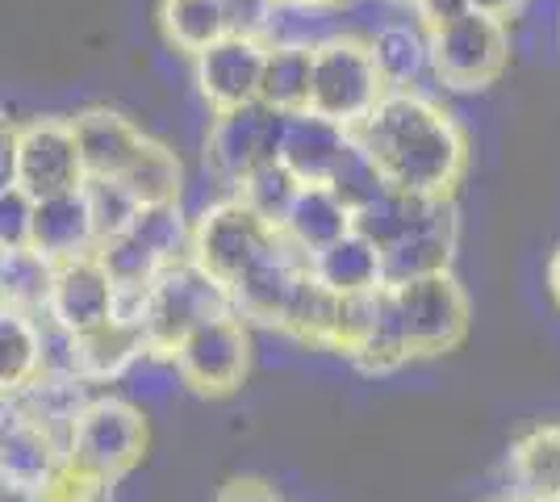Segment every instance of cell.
<instances>
[{
	"mask_svg": "<svg viewBox=\"0 0 560 502\" xmlns=\"http://www.w3.org/2000/svg\"><path fill=\"white\" fill-rule=\"evenodd\" d=\"M351 135L369 151L381 180L410 197H452L468 172L460 121L415 89L389 93Z\"/></svg>",
	"mask_w": 560,
	"mask_h": 502,
	"instance_id": "cell-1",
	"label": "cell"
},
{
	"mask_svg": "<svg viewBox=\"0 0 560 502\" xmlns=\"http://www.w3.org/2000/svg\"><path fill=\"white\" fill-rule=\"evenodd\" d=\"M226 311H234L231 289L213 281L210 272L192 260L167 268L155 285L121 289V297H117V314L147 331V352L155 360H172L176 348L206 318H218Z\"/></svg>",
	"mask_w": 560,
	"mask_h": 502,
	"instance_id": "cell-2",
	"label": "cell"
},
{
	"mask_svg": "<svg viewBox=\"0 0 560 502\" xmlns=\"http://www.w3.org/2000/svg\"><path fill=\"white\" fill-rule=\"evenodd\" d=\"M89 172L71 118H30L4 130V185H18L34 201L84 189Z\"/></svg>",
	"mask_w": 560,
	"mask_h": 502,
	"instance_id": "cell-3",
	"label": "cell"
},
{
	"mask_svg": "<svg viewBox=\"0 0 560 502\" xmlns=\"http://www.w3.org/2000/svg\"><path fill=\"white\" fill-rule=\"evenodd\" d=\"M385 96H389V84L376 68L369 38L327 34L314 47V84H310V109L314 114L355 130Z\"/></svg>",
	"mask_w": 560,
	"mask_h": 502,
	"instance_id": "cell-4",
	"label": "cell"
},
{
	"mask_svg": "<svg viewBox=\"0 0 560 502\" xmlns=\"http://www.w3.org/2000/svg\"><path fill=\"white\" fill-rule=\"evenodd\" d=\"M101 264L109 268L117 289H147L164 277L167 268L192 260V226L176 206H142L135 222L96 247Z\"/></svg>",
	"mask_w": 560,
	"mask_h": 502,
	"instance_id": "cell-5",
	"label": "cell"
},
{
	"mask_svg": "<svg viewBox=\"0 0 560 502\" xmlns=\"http://www.w3.org/2000/svg\"><path fill=\"white\" fill-rule=\"evenodd\" d=\"M431 34V72L456 93L490 89L511 63V25L490 13L465 9L440 25H427Z\"/></svg>",
	"mask_w": 560,
	"mask_h": 502,
	"instance_id": "cell-6",
	"label": "cell"
},
{
	"mask_svg": "<svg viewBox=\"0 0 560 502\" xmlns=\"http://www.w3.org/2000/svg\"><path fill=\"white\" fill-rule=\"evenodd\" d=\"M389 306L410 357H444L468 335V293L447 272L389 285Z\"/></svg>",
	"mask_w": 560,
	"mask_h": 502,
	"instance_id": "cell-7",
	"label": "cell"
},
{
	"mask_svg": "<svg viewBox=\"0 0 560 502\" xmlns=\"http://www.w3.org/2000/svg\"><path fill=\"white\" fill-rule=\"evenodd\" d=\"M280 240V226L259 218L243 197H222L192 222V264L231 289Z\"/></svg>",
	"mask_w": 560,
	"mask_h": 502,
	"instance_id": "cell-8",
	"label": "cell"
},
{
	"mask_svg": "<svg viewBox=\"0 0 560 502\" xmlns=\"http://www.w3.org/2000/svg\"><path fill=\"white\" fill-rule=\"evenodd\" d=\"M147 419L126 398H93L68 435V460L96 478H126L147 453Z\"/></svg>",
	"mask_w": 560,
	"mask_h": 502,
	"instance_id": "cell-9",
	"label": "cell"
},
{
	"mask_svg": "<svg viewBox=\"0 0 560 502\" xmlns=\"http://www.w3.org/2000/svg\"><path fill=\"white\" fill-rule=\"evenodd\" d=\"M172 369L192 394L231 398L234 389L247 382V369H252V335L243 327V314L226 311L218 318H206L176 348Z\"/></svg>",
	"mask_w": 560,
	"mask_h": 502,
	"instance_id": "cell-10",
	"label": "cell"
},
{
	"mask_svg": "<svg viewBox=\"0 0 560 502\" xmlns=\"http://www.w3.org/2000/svg\"><path fill=\"white\" fill-rule=\"evenodd\" d=\"M310 281H314L310 256H305L302 247H293V243L284 240V231H280V240L231 285V306L243 318H256L264 327L284 331V323H289L293 306L302 302Z\"/></svg>",
	"mask_w": 560,
	"mask_h": 502,
	"instance_id": "cell-11",
	"label": "cell"
},
{
	"mask_svg": "<svg viewBox=\"0 0 560 502\" xmlns=\"http://www.w3.org/2000/svg\"><path fill=\"white\" fill-rule=\"evenodd\" d=\"M280 130H284V114L264 101L231 114H213L210 135H206V164L234 189L256 167L280 160Z\"/></svg>",
	"mask_w": 560,
	"mask_h": 502,
	"instance_id": "cell-12",
	"label": "cell"
},
{
	"mask_svg": "<svg viewBox=\"0 0 560 502\" xmlns=\"http://www.w3.org/2000/svg\"><path fill=\"white\" fill-rule=\"evenodd\" d=\"M192 63H197V89L206 96V105H210L213 114H231V109H243V105H256L259 101L268 43L226 34L222 43L201 50Z\"/></svg>",
	"mask_w": 560,
	"mask_h": 502,
	"instance_id": "cell-13",
	"label": "cell"
},
{
	"mask_svg": "<svg viewBox=\"0 0 560 502\" xmlns=\"http://www.w3.org/2000/svg\"><path fill=\"white\" fill-rule=\"evenodd\" d=\"M117 297H121V289L109 277V268L101 264V256H80V260L55 268L47 318L68 335L93 331L117 314Z\"/></svg>",
	"mask_w": 560,
	"mask_h": 502,
	"instance_id": "cell-14",
	"label": "cell"
},
{
	"mask_svg": "<svg viewBox=\"0 0 560 502\" xmlns=\"http://www.w3.org/2000/svg\"><path fill=\"white\" fill-rule=\"evenodd\" d=\"M456 240H460V222H456V210H452V197L427 201L422 214L410 222V231L381 252L385 285H401V281L431 277V272H447V264L456 256Z\"/></svg>",
	"mask_w": 560,
	"mask_h": 502,
	"instance_id": "cell-15",
	"label": "cell"
},
{
	"mask_svg": "<svg viewBox=\"0 0 560 502\" xmlns=\"http://www.w3.org/2000/svg\"><path fill=\"white\" fill-rule=\"evenodd\" d=\"M351 143H355V135H351L348 126L323 118V114H314V109L284 114L280 164L289 167L302 185H330V176L339 172Z\"/></svg>",
	"mask_w": 560,
	"mask_h": 502,
	"instance_id": "cell-16",
	"label": "cell"
},
{
	"mask_svg": "<svg viewBox=\"0 0 560 502\" xmlns=\"http://www.w3.org/2000/svg\"><path fill=\"white\" fill-rule=\"evenodd\" d=\"M30 247L43 252L50 264H68L80 256H96L101 231L89 189H71L59 197L34 201V222H30Z\"/></svg>",
	"mask_w": 560,
	"mask_h": 502,
	"instance_id": "cell-17",
	"label": "cell"
},
{
	"mask_svg": "<svg viewBox=\"0 0 560 502\" xmlns=\"http://www.w3.org/2000/svg\"><path fill=\"white\" fill-rule=\"evenodd\" d=\"M142 357H151L147 331L121 314H114L109 323H101L93 331L68 335V369L89 385L126 377Z\"/></svg>",
	"mask_w": 560,
	"mask_h": 502,
	"instance_id": "cell-18",
	"label": "cell"
},
{
	"mask_svg": "<svg viewBox=\"0 0 560 502\" xmlns=\"http://www.w3.org/2000/svg\"><path fill=\"white\" fill-rule=\"evenodd\" d=\"M75 139H80V155H84V172L89 180H121L130 164L142 155L147 135L135 121L117 109H80L75 118Z\"/></svg>",
	"mask_w": 560,
	"mask_h": 502,
	"instance_id": "cell-19",
	"label": "cell"
},
{
	"mask_svg": "<svg viewBox=\"0 0 560 502\" xmlns=\"http://www.w3.org/2000/svg\"><path fill=\"white\" fill-rule=\"evenodd\" d=\"M68 465V440H59L43 423L4 407V440H0V469L4 486H38L47 490Z\"/></svg>",
	"mask_w": 560,
	"mask_h": 502,
	"instance_id": "cell-20",
	"label": "cell"
},
{
	"mask_svg": "<svg viewBox=\"0 0 560 502\" xmlns=\"http://www.w3.org/2000/svg\"><path fill=\"white\" fill-rule=\"evenodd\" d=\"M310 272L323 289L335 297H360V293H376L385 289V260L373 240H364L360 231H351L343 240L310 256Z\"/></svg>",
	"mask_w": 560,
	"mask_h": 502,
	"instance_id": "cell-21",
	"label": "cell"
},
{
	"mask_svg": "<svg viewBox=\"0 0 560 502\" xmlns=\"http://www.w3.org/2000/svg\"><path fill=\"white\" fill-rule=\"evenodd\" d=\"M50 364V331L47 318L38 323V314L4 306L0 314V382L4 398L22 394L30 382H38Z\"/></svg>",
	"mask_w": 560,
	"mask_h": 502,
	"instance_id": "cell-22",
	"label": "cell"
},
{
	"mask_svg": "<svg viewBox=\"0 0 560 502\" xmlns=\"http://www.w3.org/2000/svg\"><path fill=\"white\" fill-rule=\"evenodd\" d=\"M280 231H284V240L293 243V247H302L305 256H314V252H323L335 240H343V235L355 231V210L330 185H302L289 218L280 222Z\"/></svg>",
	"mask_w": 560,
	"mask_h": 502,
	"instance_id": "cell-23",
	"label": "cell"
},
{
	"mask_svg": "<svg viewBox=\"0 0 560 502\" xmlns=\"http://www.w3.org/2000/svg\"><path fill=\"white\" fill-rule=\"evenodd\" d=\"M310 84H314V43H268L264 63V89L259 101L277 114H302L310 109Z\"/></svg>",
	"mask_w": 560,
	"mask_h": 502,
	"instance_id": "cell-24",
	"label": "cell"
},
{
	"mask_svg": "<svg viewBox=\"0 0 560 502\" xmlns=\"http://www.w3.org/2000/svg\"><path fill=\"white\" fill-rule=\"evenodd\" d=\"M369 47H373V59L389 93L415 89V80L431 72V34L422 22H385L369 38Z\"/></svg>",
	"mask_w": 560,
	"mask_h": 502,
	"instance_id": "cell-25",
	"label": "cell"
},
{
	"mask_svg": "<svg viewBox=\"0 0 560 502\" xmlns=\"http://www.w3.org/2000/svg\"><path fill=\"white\" fill-rule=\"evenodd\" d=\"M511 478L523 502H560V423L527 431L514 444Z\"/></svg>",
	"mask_w": 560,
	"mask_h": 502,
	"instance_id": "cell-26",
	"label": "cell"
},
{
	"mask_svg": "<svg viewBox=\"0 0 560 502\" xmlns=\"http://www.w3.org/2000/svg\"><path fill=\"white\" fill-rule=\"evenodd\" d=\"M160 25H164L167 47L197 59L201 50L226 38V4L222 0H164Z\"/></svg>",
	"mask_w": 560,
	"mask_h": 502,
	"instance_id": "cell-27",
	"label": "cell"
},
{
	"mask_svg": "<svg viewBox=\"0 0 560 502\" xmlns=\"http://www.w3.org/2000/svg\"><path fill=\"white\" fill-rule=\"evenodd\" d=\"M121 185L139 197V206H176L185 192V164L167 143L147 139L142 155L121 176Z\"/></svg>",
	"mask_w": 560,
	"mask_h": 502,
	"instance_id": "cell-28",
	"label": "cell"
},
{
	"mask_svg": "<svg viewBox=\"0 0 560 502\" xmlns=\"http://www.w3.org/2000/svg\"><path fill=\"white\" fill-rule=\"evenodd\" d=\"M55 268L43 252L34 247H9L4 264H0V285H4V306H18V311H43L47 314L50 285H55Z\"/></svg>",
	"mask_w": 560,
	"mask_h": 502,
	"instance_id": "cell-29",
	"label": "cell"
},
{
	"mask_svg": "<svg viewBox=\"0 0 560 502\" xmlns=\"http://www.w3.org/2000/svg\"><path fill=\"white\" fill-rule=\"evenodd\" d=\"M435 201V197H410V192H397V189H381L369 201L355 210V231L364 240H373L381 252L389 247L394 240H401L410 231V222L422 214V206Z\"/></svg>",
	"mask_w": 560,
	"mask_h": 502,
	"instance_id": "cell-30",
	"label": "cell"
},
{
	"mask_svg": "<svg viewBox=\"0 0 560 502\" xmlns=\"http://www.w3.org/2000/svg\"><path fill=\"white\" fill-rule=\"evenodd\" d=\"M298 192H302V180L280 164V160L256 167L243 185H234V197H243V201H247L259 218H268L272 226H280V222L289 218L293 201H298Z\"/></svg>",
	"mask_w": 560,
	"mask_h": 502,
	"instance_id": "cell-31",
	"label": "cell"
},
{
	"mask_svg": "<svg viewBox=\"0 0 560 502\" xmlns=\"http://www.w3.org/2000/svg\"><path fill=\"white\" fill-rule=\"evenodd\" d=\"M89 189V201H93V214H96V231H101V243L121 235L135 214H139V197L126 189L121 180H84Z\"/></svg>",
	"mask_w": 560,
	"mask_h": 502,
	"instance_id": "cell-32",
	"label": "cell"
},
{
	"mask_svg": "<svg viewBox=\"0 0 560 502\" xmlns=\"http://www.w3.org/2000/svg\"><path fill=\"white\" fill-rule=\"evenodd\" d=\"M222 4H226V34H234V38H259V43L277 38L284 0H222Z\"/></svg>",
	"mask_w": 560,
	"mask_h": 502,
	"instance_id": "cell-33",
	"label": "cell"
},
{
	"mask_svg": "<svg viewBox=\"0 0 560 502\" xmlns=\"http://www.w3.org/2000/svg\"><path fill=\"white\" fill-rule=\"evenodd\" d=\"M30 222H34V197L18 185H4L0 192V243L9 247H30Z\"/></svg>",
	"mask_w": 560,
	"mask_h": 502,
	"instance_id": "cell-34",
	"label": "cell"
},
{
	"mask_svg": "<svg viewBox=\"0 0 560 502\" xmlns=\"http://www.w3.org/2000/svg\"><path fill=\"white\" fill-rule=\"evenodd\" d=\"M109 486H114V481L96 478V474H89V469H80V465L68 460L47 490L55 502H109Z\"/></svg>",
	"mask_w": 560,
	"mask_h": 502,
	"instance_id": "cell-35",
	"label": "cell"
},
{
	"mask_svg": "<svg viewBox=\"0 0 560 502\" xmlns=\"http://www.w3.org/2000/svg\"><path fill=\"white\" fill-rule=\"evenodd\" d=\"M213 502H280V494L264 478H231L213 494Z\"/></svg>",
	"mask_w": 560,
	"mask_h": 502,
	"instance_id": "cell-36",
	"label": "cell"
},
{
	"mask_svg": "<svg viewBox=\"0 0 560 502\" xmlns=\"http://www.w3.org/2000/svg\"><path fill=\"white\" fill-rule=\"evenodd\" d=\"M468 9H477V13H490V17H502V22H511V17H518V13L527 9V0H468Z\"/></svg>",
	"mask_w": 560,
	"mask_h": 502,
	"instance_id": "cell-37",
	"label": "cell"
},
{
	"mask_svg": "<svg viewBox=\"0 0 560 502\" xmlns=\"http://www.w3.org/2000/svg\"><path fill=\"white\" fill-rule=\"evenodd\" d=\"M0 502H55L50 490H38V486H4Z\"/></svg>",
	"mask_w": 560,
	"mask_h": 502,
	"instance_id": "cell-38",
	"label": "cell"
},
{
	"mask_svg": "<svg viewBox=\"0 0 560 502\" xmlns=\"http://www.w3.org/2000/svg\"><path fill=\"white\" fill-rule=\"evenodd\" d=\"M548 289H552V302L560 306V247L552 252V260H548Z\"/></svg>",
	"mask_w": 560,
	"mask_h": 502,
	"instance_id": "cell-39",
	"label": "cell"
},
{
	"mask_svg": "<svg viewBox=\"0 0 560 502\" xmlns=\"http://www.w3.org/2000/svg\"><path fill=\"white\" fill-rule=\"evenodd\" d=\"M284 4H310V9H327V4H339V0H284Z\"/></svg>",
	"mask_w": 560,
	"mask_h": 502,
	"instance_id": "cell-40",
	"label": "cell"
},
{
	"mask_svg": "<svg viewBox=\"0 0 560 502\" xmlns=\"http://www.w3.org/2000/svg\"><path fill=\"white\" fill-rule=\"evenodd\" d=\"M397 4H406V9H415V4H419V0H397Z\"/></svg>",
	"mask_w": 560,
	"mask_h": 502,
	"instance_id": "cell-41",
	"label": "cell"
}]
</instances>
